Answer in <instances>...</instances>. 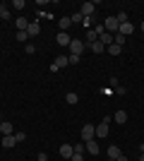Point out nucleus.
<instances>
[{"label": "nucleus", "instance_id": "36", "mask_svg": "<svg viewBox=\"0 0 144 161\" xmlns=\"http://www.w3.org/2000/svg\"><path fill=\"white\" fill-rule=\"evenodd\" d=\"M139 29H142V31H144V22H142V27H139Z\"/></svg>", "mask_w": 144, "mask_h": 161}, {"label": "nucleus", "instance_id": "6", "mask_svg": "<svg viewBox=\"0 0 144 161\" xmlns=\"http://www.w3.org/2000/svg\"><path fill=\"white\" fill-rule=\"evenodd\" d=\"M67 65H70L67 55H58V58H55V60H53V65H51V70H53V72H55V70H60V67H67Z\"/></svg>", "mask_w": 144, "mask_h": 161}, {"label": "nucleus", "instance_id": "21", "mask_svg": "<svg viewBox=\"0 0 144 161\" xmlns=\"http://www.w3.org/2000/svg\"><path fill=\"white\" fill-rule=\"evenodd\" d=\"M0 19H10V10L5 3H0Z\"/></svg>", "mask_w": 144, "mask_h": 161}, {"label": "nucleus", "instance_id": "2", "mask_svg": "<svg viewBox=\"0 0 144 161\" xmlns=\"http://www.w3.org/2000/svg\"><path fill=\"white\" fill-rule=\"evenodd\" d=\"M103 29L108 34H118V29H120V22L115 19V14L113 17H106V22H103Z\"/></svg>", "mask_w": 144, "mask_h": 161}, {"label": "nucleus", "instance_id": "28", "mask_svg": "<svg viewBox=\"0 0 144 161\" xmlns=\"http://www.w3.org/2000/svg\"><path fill=\"white\" fill-rule=\"evenodd\" d=\"M79 58H82V55H75V53H70V55H67L70 65H77V63H79Z\"/></svg>", "mask_w": 144, "mask_h": 161}, {"label": "nucleus", "instance_id": "35", "mask_svg": "<svg viewBox=\"0 0 144 161\" xmlns=\"http://www.w3.org/2000/svg\"><path fill=\"white\" fill-rule=\"evenodd\" d=\"M139 161H144V154H139Z\"/></svg>", "mask_w": 144, "mask_h": 161}, {"label": "nucleus", "instance_id": "1", "mask_svg": "<svg viewBox=\"0 0 144 161\" xmlns=\"http://www.w3.org/2000/svg\"><path fill=\"white\" fill-rule=\"evenodd\" d=\"M94 137H96V125H91V123L82 125V142H91Z\"/></svg>", "mask_w": 144, "mask_h": 161}, {"label": "nucleus", "instance_id": "9", "mask_svg": "<svg viewBox=\"0 0 144 161\" xmlns=\"http://www.w3.org/2000/svg\"><path fill=\"white\" fill-rule=\"evenodd\" d=\"M27 34L34 39V36H39L41 34V27H39V22H29V29H27Z\"/></svg>", "mask_w": 144, "mask_h": 161}, {"label": "nucleus", "instance_id": "34", "mask_svg": "<svg viewBox=\"0 0 144 161\" xmlns=\"http://www.w3.org/2000/svg\"><path fill=\"white\" fill-rule=\"evenodd\" d=\"M115 161H127V156H125V154H120V156H118Z\"/></svg>", "mask_w": 144, "mask_h": 161}, {"label": "nucleus", "instance_id": "7", "mask_svg": "<svg viewBox=\"0 0 144 161\" xmlns=\"http://www.w3.org/2000/svg\"><path fill=\"white\" fill-rule=\"evenodd\" d=\"M70 41H72V39H70L67 31H60L58 36H55V43H58V46H70Z\"/></svg>", "mask_w": 144, "mask_h": 161}, {"label": "nucleus", "instance_id": "26", "mask_svg": "<svg viewBox=\"0 0 144 161\" xmlns=\"http://www.w3.org/2000/svg\"><path fill=\"white\" fill-rule=\"evenodd\" d=\"M87 39H89V43H94V41H99V34H96L94 29H89V34H87Z\"/></svg>", "mask_w": 144, "mask_h": 161}, {"label": "nucleus", "instance_id": "5", "mask_svg": "<svg viewBox=\"0 0 144 161\" xmlns=\"http://www.w3.org/2000/svg\"><path fill=\"white\" fill-rule=\"evenodd\" d=\"M58 154H60L62 159H72V154H75V147H72L70 142H65V144H60V149H58Z\"/></svg>", "mask_w": 144, "mask_h": 161}, {"label": "nucleus", "instance_id": "20", "mask_svg": "<svg viewBox=\"0 0 144 161\" xmlns=\"http://www.w3.org/2000/svg\"><path fill=\"white\" fill-rule=\"evenodd\" d=\"M106 51H108L110 55H120V53H123V46H118V43H110Z\"/></svg>", "mask_w": 144, "mask_h": 161}, {"label": "nucleus", "instance_id": "11", "mask_svg": "<svg viewBox=\"0 0 144 161\" xmlns=\"http://www.w3.org/2000/svg\"><path fill=\"white\" fill-rule=\"evenodd\" d=\"M0 144H3V147H5V149H12L14 144H17V140H14V135H5V137H3V142H0Z\"/></svg>", "mask_w": 144, "mask_h": 161}, {"label": "nucleus", "instance_id": "19", "mask_svg": "<svg viewBox=\"0 0 144 161\" xmlns=\"http://www.w3.org/2000/svg\"><path fill=\"white\" fill-rule=\"evenodd\" d=\"M120 154H123L120 147H115V144H110V147H108V159H118Z\"/></svg>", "mask_w": 144, "mask_h": 161}, {"label": "nucleus", "instance_id": "25", "mask_svg": "<svg viewBox=\"0 0 144 161\" xmlns=\"http://www.w3.org/2000/svg\"><path fill=\"white\" fill-rule=\"evenodd\" d=\"M115 19L120 22V24H125V22H130V19H127V12H118V14H115Z\"/></svg>", "mask_w": 144, "mask_h": 161}, {"label": "nucleus", "instance_id": "12", "mask_svg": "<svg viewBox=\"0 0 144 161\" xmlns=\"http://www.w3.org/2000/svg\"><path fill=\"white\" fill-rule=\"evenodd\" d=\"M79 12H82V17H91V14H94V3H84V5L79 7Z\"/></svg>", "mask_w": 144, "mask_h": 161}, {"label": "nucleus", "instance_id": "30", "mask_svg": "<svg viewBox=\"0 0 144 161\" xmlns=\"http://www.w3.org/2000/svg\"><path fill=\"white\" fill-rule=\"evenodd\" d=\"M14 140H17V142H24V140H27V135H24V132H14Z\"/></svg>", "mask_w": 144, "mask_h": 161}, {"label": "nucleus", "instance_id": "17", "mask_svg": "<svg viewBox=\"0 0 144 161\" xmlns=\"http://www.w3.org/2000/svg\"><path fill=\"white\" fill-rule=\"evenodd\" d=\"M58 27H60V31H67V29L72 27V19H70V17H60V22H58Z\"/></svg>", "mask_w": 144, "mask_h": 161}, {"label": "nucleus", "instance_id": "33", "mask_svg": "<svg viewBox=\"0 0 144 161\" xmlns=\"http://www.w3.org/2000/svg\"><path fill=\"white\" fill-rule=\"evenodd\" d=\"M72 161H84V156L82 154H72Z\"/></svg>", "mask_w": 144, "mask_h": 161}, {"label": "nucleus", "instance_id": "15", "mask_svg": "<svg viewBox=\"0 0 144 161\" xmlns=\"http://www.w3.org/2000/svg\"><path fill=\"white\" fill-rule=\"evenodd\" d=\"M99 41H101L103 46L108 48V46H110V43H113V34H108V31H103V34H101V36H99Z\"/></svg>", "mask_w": 144, "mask_h": 161}, {"label": "nucleus", "instance_id": "14", "mask_svg": "<svg viewBox=\"0 0 144 161\" xmlns=\"http://www.w3.org/2000/svg\"><path fill=\"white\" fill-rule=\"evenodd\" d=\"M113 123H118V125H125V123H127V113H125V111H115V115H113Z\"/></svg>", "mask_w": 144, "mask_h": 161}, {"label": "nucleus", "instance_id": "10", "mask_svg": "<svg viewBox=\"0 0 144 161\" xmlns=\"http://www.w3.org/2000/svg\"><path fill=\"white\" fill-rule=\"evenodd\" d=\"M14 29H17V31H27V29H29V22L24 19V17H17V19H14Z\"/></svg>", "mask_w": 144, "mask_h": 161}, {"label": "nucleus", "instance_id": "3", "mask_svg": "<svg viewBox=\"0 0 144 161\" xmlns=\"http://www.w3.org/2000/svg\"><path fill=\"white\" fill-rule=\"evenodd\" d=\"M108 128H110V118L106 115V118L96 125V137H108Z\"/></svg>", "mask_w": 144, "mask_h": 161}, {"label": "nucleus", "instance_id": "22", "mask_svg": "<svg viewBox=\"0 0 144 161\" xmlns=\"http://www.w3.org/2000/svg\"><path fill=\"white\" fill-rule=\"evenodd\" d=\"M65 101H67V103H72V106H75L77 101H79V96H77L75 92H70V94H65Z\"/></svg>", "mask_w": 144, "mask_h": 161}, {"label": "nucleus", "instance_id": "4", "mask_svg": "<svg viewBox=\"0 0 144 161\" xmlns=\"http://www.w3.org/2000/svg\"><path fill=\"white\" fill-rule=\"evenodd\" d=\"M84 48H87V43H84L82 39H72V41H70V51H72L75 55H82Z\"/></svg>", "mask_w": 144, "mask_h": 161}, {"label": "nucleus", "instance_id": "31", "mask_svg": "<svg viewBox=\"0 0 144 161\" xmlns=\"http://www.w3.org/2000/svg\"><path fill=\"white\" fill-rule=\"evenodd\" d=\"M36 161H48V154H46V152H39V156H36Z\"/></svg>", "mask_w": 144, "mask_h": 161}, {"label": "nucleus", "instance_id": "27", "mask_svg": "<svg viewBox=\"0 0 144 161\" xmlns=\"http://www.w3.org/2000/svg\"><path fill=\"white\" fill-rule=\"evenodd\" d=\"M12 7H14V10H24V7H27V3H24V0H14Z\"/></svg>", "mask_w": 144, "mask_h": 161}, {"label": "nucleus", "instance_id": "29", "mask_svg": "<svg viewBox=\"0 0 144 161\" xmlns=\"http://www.w3.org/2000/svg\"><path fill=\"white\" fill-rule=\"evenodd\" d=\"M27 39H29V34H27V31H17V41H19V43H24Z\"/></svg>", "mask_w": 144, "mask_h": 161}, {"label": "nucleus", "instance_id": "18", "mask_svg": "<svg viewBox=\"0 0 144 161\" xmlns=\"http://www.w3.org/2000/svg\"><path fill=\"white\" fill-rule=\"evenodd\" d=\"M89 48H91V53H103V51H106V46H103L101 41H94V43H89Z\"/></svg>", "mask_w": 144, "mask_h": 161}, {"label": "nucleus", "instance_id": "32", "mask_svg": "<svg viewBox=\"0 0 144 161\" xmlns=\"http://www.w3.org/2000/svg\"><path fill=\"white\" fill-rule=\"evenodd\" d=\"M24 51H27V53L31 55V53H36V46H24Z\"/></svg>", "mask_w": 144, "mask_h": 161}, {"label": "nucleus", "instance_id": "13", "mask_svg": "<svg viewBox=\"0 0 144 161\" xmlns=\"http://www.w3.org/2000/svg\"><path fill=\"white\" fill-rule=\"evenodd\" d=\"M84 144H87V152H89L91 156H99V152H101V147H99V144H96L94 140H91V142H84Z\"/></svg>", "mask_w": 144, "mask_h": 161}, {"label": "nucleus", "instance_id": "24", "mask_svg": "<svg viewBox=\"0 0 144 161\" xmlns=\"http://www.w3.org/2000/svg\"><path fill=\"white\" fill-rule=\"evenodd\" d=\"M72 24H79V22H84V17H82V12H72Z\"/></svg>", "mask_w": 144, "mask_h": 161}, {"label": "nucleus", "instance_id": "16", "mask_svg": "<svg viewBox=\"0 0 144 161\" xmlns=\"http://www.w3.org/2000/svg\"><path fill=\"white\" fill-rule=\"evenodd\" d=\"M0 132H3V137H5V135H14L12 123H0Z\"/></svg>", "mask_w": 144, "mask_h": 161}, {"label": "nucleus", "instance_id": "37", "mask_svg": "<svg viewBox=\"0 0 144 161\" xmlns=\"http://www.w3.org/2000/svg\"><path fill=\"white\" fill-rule=\"evenodd\" d=\"M108 161H115V159H108Z\"/></svg>", "mask_w": 144, "mask_h": 161}, {"label": "nucleus", "instance_id": "8", "mask_svg": "<svg viewBox=\"0 0 144 161\" xmlns=\"http://www.w3.org/2000/svg\"><path fill=\"white\" fill-rule=\"evenodd\" d=\"M135 31V27H132V22H125V24H120V29H118V34H123L125 39L130 36V34Z\"/></svg>", "mask_w": 144, "mask_h": 161}, {"label": "nucleus", "instance_id": "23", "mask_svg": "<svg viewBox=\"0 0 144 161\" xmlns=\"http://www.w3.org/2000/svg\"><path fill=\"white\" fill-rule=\"evenodd\" d=\"M72 147H75V154H82V152H87V144H84V142H75Z\"/></svg>", "mask_w": 144, "mask_h": 161}]
</instances>
